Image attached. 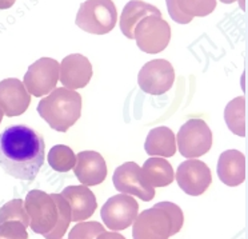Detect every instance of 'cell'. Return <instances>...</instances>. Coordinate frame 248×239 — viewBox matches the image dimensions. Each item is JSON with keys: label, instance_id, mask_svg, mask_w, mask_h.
<instances>
[{"label": "cell", "instance_id": "484cf974", "mask_svg": "<svg viewBox=\"0 0 248 239\" xmlns=\"http://www.w3.org/2000/svg\"><path fill=\"white\" fill-rule=\"evenodd\" d=\"M0 239H28L27 227L19 221L0 223Z\"/></svg>", "mask_w": 248, "mask_h": 239}, {"label": "cell", "instance_id": "e0dca14e", "mask_svg": "<svg viewBox=\"0 0 248 239\" xmlns=\"http://www.w3.org/2000/svg\"><path fill=\"white\" fill-rule=\"evenodd\" d=\"M173 22L188 24L194 17H204L214 12L216 0H166Z\"/></svg>", "mask_w": 248, "mask_h": 239}, {"label": "cell", "instance_id": "44dd1931", "mask_svg": "<svg viewBox=\"0 0 248 239\" xmlns=\"http://www.w3.org/2000/svg\"><path fill=\"white\" fill-rule=\"evenodd\" d=\"M141 175L152 187H166L175 179V173L171 163L166 158L152 157L143 164Z\"/></svg>", "mask_w": 248, "mask_h": 239}, {"label": "cell", "instance_id": "2e32d148", "mask_svg": "<svg viewBox=\"0 0 248 239\" xmlns=\"http://www.w3.org/2000/svg\"><path fill=\"white\" fill-rule=\"evenodd\" d=\"M71 208V222H83L93 215L97 202L88 186H68L62 191Z\"/></svg>", "mask_w": 248, "mask_h": 239}, {"label": "cell", "instance_id": "7c38bea8", "mask_svg": "<svg viewBox=\"0 0 248 239\" xmlns=\"http://www.w3.org/2000/svg\"><path fill=\"white\" fill-rule=\"evenodd\" d=\"M175 178H176L179 187L187 195L191 196L202 195L207 191L212 182L210 167L204 162L198 160L196 158L180 163L176 170Z\"/></svg>", "mask_w": 248, "mask_h": 239}, {"label": "cell", "instance_id": "7402d4cb", "mask_svg": "<svg viewBox=\"0 0 248 239\" xmlns=\"http://www.w3.org/2000/svg\"><path fill=\"white\" fill-rule=\"evenodd\" d=\"M224 120L235 135L246 136V99L243 96L232 99L224 110Z\"/></svg>", "mask_w": 248, "mask_h": 239}, {"label": "cell", "instance_id": "7a4b0ae2", "mask_svg": "<svg viewBox=\"0 0 248 239\" xmlns=\"http://www.w3.org/2000/svg\"><path fill=\"white\" fill-rule=\"evenodd\" d=\"M24 208L33 233L46 239H62L71 223V208L62 194H47L31 190L26 196Z\"/></svg>", "mask_w": 248, "mask_h": 239}, {"label": "cell", "instance_id": "f1b7e54d", "mask_svg": "<svg viewBox=\"0 0 248 239\" xmlns=\"http://www.w3.org/2000/svg\"><path fill=\"white\" fill-rule=\"evenodd\" d=\"M221 3H224V4H231V3H235V1H239L240 3V7H242V10H246V0H220Z\"/></svg>", "mask_w": 248, "mask_h": 239}, {"label": "cell", "instance_id": "4316f807", "mask_svg": "<svg viewBox=\"0 0 248 239\" xmlns=\"http://www.w3.org/2000/svg\"><path fill=\"white\" fill-rule=\"evenodd\" d=\"M96 239H125V237H123L122 234L119 233H107V231H104Z\"/></svg>", "mask_w": 248, "mask_h": 239}, {"label": "cell", "instance_id": "83f0119b", "mask_svg": "<svg viewBox=\"0 0 248 239\" xmlns=\"http://www.w3.org/2000/svg\"><path fill=\"white\" fill-rule=\"evenodd\" d=\"M16 0H0V10H8L15 4Z\"/></svg>", "mask_w": 248, "mask_h": 239}, {"label": "cell", "instance_id": "30bf717a", "mask_svg": "<svg viewBox=\"0 0 248 239\" xmlns=\"http://www.w3.org/2000/svg\"><path fill=\"white\" fill-rule=\"evenodd\" d=\"M175 82V70L172 64L164 59H154L141 67L138 75L139 87L151 95H163Z\"/></svg>", "mask_w": 248, "mask_h": 239}, {"label": "cell", "instance_id": "5b68a950", "mask_svg": "<svg viewBox=\"0 0 248 239\" xmlns=\"http://www.w3.org/2000/svg\"><path fill=\"white\" fill-rule=\"evenodd\" d=\"M118 11L112 0H87L76 14V26L93 35H106L116 26Z\"/></svg>", "mask_w": 248, "mask_h": 239}, {"label": "cell", "instance_id": "277c9868", "mask_svg": "<svg viewBox=\"0 0 248 239\" xmlns=\"http://www.w3.org/2000/svg\"><path fill=\"white\" fill-rule=\"evenodd\" d=\"M38 114L52 130L65 132L80 118V94L65 87L54 88L39 102Z\"/></svg>", "mask_w": 248, "mask_h": 239}, {"label": "cell", "instance_id": "9a60e30c", "mask_svg": "<svg viewBox=\"0 0 248 239\" xmlns=\"http://www.w3.org/2000/svg\"><path fill=\"white\" fill-rule=\"evenodd\" d=\"M74 173L81 185L97 186L107 176V164L96 151H81L76 155Z\"/></svg>", "mask_w": 248, "mask_h": 239}, {"label": "cell", "instance_id": "ac0fdd59", "mask_svg": "<svg viewBox=\"0 0 248 239\" xmlns=\"http://www.w3.org/2000/svg\"><path fill=\"white\" fill-rule=\"evenodd\" d=\"M217 176L224 185L236 187L246 179V158L237 150L221 152L217 160Z\"/></svg>", "mask_w": 248, "mask_h": 239}, {"label": "cell", "instance_id": "8992f818", "mask_svg": "<svg viewBox=\"0 0 248 239\" xmlns=\"http://www.w3.org/2000/svg\"><path fill=\"white\" fill-rule=\"evenodd\" d=\"M134 39L143 52L159 54L171 40V27L162 16L148 15L136 24Z\"/></svg>", "mask_w": 248, "mask_h": 239}, {"label": "cell", "instance_id": "4fadbf2b", "mask_svg": "<svg viewBox=\"0 0 248 239\" xmlns=\"http://www.w3.org/2000/svg\"><path fill=\"white\" fill-rule=\"evenodd\" d=\"M31 103V94L26 86L15 78L0 82V109L6 116H19L26 112Z\"/></svg>", "mask_w": 248, "mask_h": 239}, {"label": "cell", "instance_id": "52a82bcc", "mask_svg": "<svg viewBox=\"0 0 248 239\" xmlns=\"http://www.w3.org/2000/svg\"><path fill=\"white\" fill-rule=\"evenodd\" d=\"M176 142L184 158L203 157L212 147V131L204 120L189 119L180 127Z\"/></svg>", "mask_w": 248, "mask_h": 239}, {"label": "cell", "instance_id": "6da1fadb", "mask_svg": "<svg viewBox=\"0 0 248 239\" xmlns=\"http://www.w3.org/2000/svg\"><path fill=\"white\" fill-rule=\"evenodd\" d=\"M46 158L43 136L26 125L7 127L0 134V167L20 180H33Z\"/></svg>", "mask_w": 248, "mask_h": 239}, {"label": "cell", "instance_id": "ffe728a7", "mask_svg": "<svg viewBox=\"0 0 248 239\" xmlns=\"http://www.w3.org/2000/svg\"><path fill=\"white\" fill-rule=\"evenodd\" d=\"M144 150L151 157H173L176 152V139L173 131L166 126L155 127L147 135Z\"/></svg>", "mask_w": 248, "mask_h": 239}, {"label": "cell", "instance_id": "5bb4252c", "mask_svg": "<svg viewBox=\"0 0 248 239\" xmlns=\"http://www.w3.org/2000/svg\"><path fill=\"white\" fill-rule=\"evenodd\" d=\"M92 78V64L81 54H71L60 63L59 80L65 88H84Z\"/></svg>", "mask_w": 248, "mask_h": 239}, {"label": "cell", "instance_id": "8fae6325", "mask_svg": "<svg viewBox=\"0 0 248 239\" xmlns=\"http://www.w3.org/2000/svg\"><path fill=\"white\" fill-rule=\"evenodd\" d=\"M115 189L122 194L138 196L150 202L155 196V187L148 185L141 175V167L135 162H125L115 170L112 176Z\"/></svg>", "mask_w": 248, "mask_h": 239}, {"label": "cell", "instance_id": "3957f363", "mask_svg": "<svg viewBox=\"0 0 248 239\" xmlns=\"http://www.w3.org/2000/svg\"><path fill=\"white\" fill-rule=\"evenodd\" d=\"M184 223L182 208L172 202H159L138 214L132 223L134 239H168L178 234Z\"/></svg>", "mask_w": 248, "mask_h": 239}, {"label": "cell", "instance_id": "d4e9b609", "mask_svg": "<svg viewBox=\"0 0 248 239\" xmlns=\"http://www.w3.org/2000/svg\"><path fill=\"white\" fill-rule=\"evenodd\" d=\"M106 231V228L99 222H79L71 228L68 239H96Z\"/></svg>", "mask_w": 248, "mask_h": 239}, {"label": "cell", "instance_id": "cb8c5ba5", "mask_svg": "<svg viewBox=\"0 0 248 239\" xmlns=\"http://www.w3.org/2000/svg\"><path fill=\"white\" fill-rule=\"evenodd\" d=\"M8 221H19L26 227L30 226V218L24 208V201L12 199L0 208V223L8 222Z\"/></svg>", "mask_w": 248, "mask_h": 239}, {"label": "cell", "instance_id": "f546056e", "mask_svg": "<svg viewBox=\"0 0 248 239\" xmlns=\"http://www.w3.org/2000/svg\"><path fill=\"white\" fill-rule=\"evenodd\" d=\"M3 116H4V114H3V111L0 109V123H1V120H3Z\"/></svg>", "mask_w": 248, "mask_h": 239}, {"label": "cell", "instance_id": "d6986e66", "mask_svg": "<svg viewBox=\"0 0 248 239\" xmlns=\"http://www.w3.org/2000/svg\"><path fill=\"white\" fill-rule=\"evenodd\" d=\"M148 15H159L162 16V12L159 11L152 4H148L141 0H131L124 7L122 16H120V31L123 32L125 38L134 39V31L138 23L140 22L143 17Z\"/></svg>", "mask_w": 248, "mask_h": 239}, {"label": "cell", "instance_id": "9c48e42d", "mask_svg": "<svg viewBox=\"0 0 248 239\" xmlns=\"http://www.w3.org/2000/svg\"><path fill=\"white\" fill-rule=\"evenodd\" d=\"M139 205L135 198L128 194H119L108 199L100 210L104 224L112 231L125 230L135 222Z\"/></svg>", "mask_w": 248, "mask_h": 239}, {"label": "cell", "instance_id": "ba28073f", "mask_svg": "<svg viewBox=\"0 0 248 239\" xmlns=\"http://www.w3.org/2000/svg\"><path fill=\"white\" fill-rule=\"evenodd\" d=\"M60 63L52 58H42L28 67L23 84L27 91L36 98L48 95L56 88L59 80Z\"/></svg>", "mask_w": 248, "mask_h": 239}, {"label": "cell", "instance_id": "603a6c76", "mask_svg": "<svg viewBox=\"0 0 248 239\" xmlns=\"http://www.w3.org/2000/svg\"><path fill=\"white\" fill-rule=\"evenodd\" d=\"M47 160H48L51 169L55 170V171L68 173L75 166L76 155L71 147L65 146V144H58V146H54L49 150Z\"/></svg>", "mask_w": 248, "mask_h": 239}]
</instances>
